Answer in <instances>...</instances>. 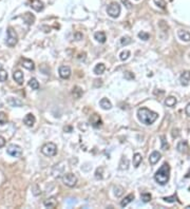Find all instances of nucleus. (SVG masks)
<instances>
[{
	"mask_svg": "<svg viewBox=\"0 0 190 209\" xmlns=\"http://www.w3.org/2000/svg\"><path fill=\"white\" fill-rule=\"evenodd\" d=\"M138 120L144 125H152V124L157 120L159 114L149 110L147 108H141L137 111Z\"/></svg>",
	"mask_w": 190,
	"mask_h": 209,
	"instance_id": "1",
	"label": "nucleus"
},
{
	"mask_svg": "<svg viewBox=\"0 0 190 209\" xmlns=\"http://www.w3.org/2000/svg\"><path fill=\"white\" fill-rule=\"evenodd\" d=\"M170 178V166L167 163H164L162 167L154 174V180L159 185H166Z\"/></svg>",
	"mask_w": 190,
	"mask_h": 209,
	"instance_id": "2",
	"label": "nucleus"
},
{
	"mask_svg": "<svg viewBox=\"0 0 190 209\" xmlns=\"http://www.w3.org/2000/svg\"><path fill=\"white\" fill-rule=\"evenodd\" d=\"M41 152L46 156H54L57 153V146L53 143H46L41 148Z\"/></svg>",
	"mask_w": 190,
	"mask_h": 209,
	"instance_id": "3",
	"label": "nucleus"
},
{
	"mask_svg": "<svg viewBox=\"0 0 190 209\" xmlns=\"http://www.w3.org/2000/svg\"><path fill=\"white\" fill-rule=\"evenodd\" d=\"M107 13L112 18H117L120 14V5L117 2L110 3L107 9Z\"/></svg>",
	"mask_w": 190,
	"mask_h": 209,
	"instance_id": "4",
	"label": "nucleus"
},
{
	"mask_svg": "<svg viewBox=\"0 0 190 209\" xmlns=\"http://www.w3.org/2000/svg\"><path fill=\"white\" fill-rule=\"evenodd\" d=\"M18 41V36L17 33L14 31L13 28L8 29V38H6V44L9 46H15Z\"/></svg>",
	"mask_w": 190,
	"mask_h": 209,
	"instance_id": "5",
	"label": "nucleus"
},
{
	"mask_svg": "<svg viewBox=\"0 0 190 209\" xmlns=\"http://www.w3.org/2000/svg\"><path fill=\"white\" fill-rule=\"evenodd\" d=\"M6 152H8L9 155H11L13 157H20L22 155V149L18 145H10L9 147H8Z\"/></svg>",
	"mask_w": 190,
	"mask_h": 209,
	"instance_id": "6",
	"label": "nucleus"
},
{
	"mask_svg": "<svg viewBox=\"0 0 190 209\" xmlns=\"http://www.w3.org/2000/svg\"><path fill=\"white\" fill-rule=\"evenodd\" d=\"M62 182L68 187H74L77 183V178L73 173H67L62 176Z\"/></svg>",
	"mask_w": 190,
	"mask_h": 209,
	"instance_id": "7",
	"label": "nucleus"
},
{
	"mask_svg": "<svg viewBox=\"0 0 190 209\" xmlns=\"http://www.w3.org/2000/svg\"><path fill=\"white\" fill-rule=\"evenodd\" d=\"M89 120L94 128H99V127L103 125V120H101V118L98 116L97 114H92V115L90 116Z\"/></svg>",
	"mask_w": 190,
	"mask_h": 209,
	"instance_id": "8",
	"label": "nucleus"
},
{
	"mask_svg": "<svg viewBox=\"0 0 190 209\" xmlns=\"http://www.w3.org/2000/svg\"><path fill=\"white\" fill-rule=\"evenodd\" d=\"M59 75H60V77L64 78V79L70 78V76H71L70 67H68V66H62V67L59 68Z\"/></svg>",
	"mask_w": 190,
	"mask_h": 209,
	"instance_id": "9",
	"label": "nucleus"
},
{
	"mask_svg": "<svg viewBox=\"0 0 190 209\" xmlns=\"http://www.w3.org/2000/svg\"><path fill=\"white\" fill-rule=\"evenodd\" d=\"M35 122H36V118H35V116H34L32 113L27 114L25 116V118H23V123H25V126L28 127H33Z\"/></svg>",
	"mask_w": 190,
	"mask_h": 209,
	"instance_id": "10",
	"label": "nucleus"
},
{
	"mask_svg": "<svg viewBox=\"0 0 190 209\" xmlns=\"http://www.w3.org/2000/svg\"><path fill=\"white\" fill-rule=\"evenodd\" d=\"M13 78H14V80H15L18 85H22L25 76H23V73H22L20 70H16L15 72L13 73Z\"/></svg>",
	"mask_w": 190,
	"mask_h": 209,
	"instance_id": "11",
	"label": "nucleus"
},
{
	"mask_svg": "<svg viewBox=\"0 0 190 209\" xmlns=\"http://www.w3.org/2000/svg\"><path fill=\"white\" fill-rule=\"evenodd\" d=\"M180 80L183 86H188L190 81V71H184L180 77Z\"/></svg>",
	"mask_w": 190,
	"mask_h": 209,
	"instance_id": "12",
	"label": "nucleus"
},
{
	"mask_svg": "<svg viewBox=\"0 0 190 209\" xmlns=\"http://www.w3.org/2000/svg\"><path fill=\"white\" fill-rule=\"evenodd\" d=\"M31 6L36 12H40L43 10V3L40 0H31Z\"/></svg>",
	"mask_w": 190,
	"mask_h": 209,
	"instance_id": "13",
	"label": "nucleus"
},
{
	"mask_svg": "<svg viewBox=\"0 0 190 209\" xmlns=\"http://www.w3.org/2000/svg\"><path fill=\"white\" fill-rule=\"evenodd\" d=\"M178 38L181 40H183V41H186V42L190 41V33L188 31L180 30V31L178 32Z\"/></svg>",
	"mask_w": 190,
	"mask_h": 209,
	"instance_id": "14",
	"label": "nucleus"
},
{
	"mask_svg": "<svg viewBox=\"0 0 190 209\" xmlns=\"http://www.w3.org/2000/svg\"><path fill=\"white\" fill-rule=\"evenodd\" d=\"M159 160H161V153L157 151H153L149 156V162H150L151 165H155Z\"/></svg>",
	"mask_w": 190,
	"mask_h": 209,
	"instance_id": "15",
	"label": "nucleus"
},
{
	"mask_svg": "<svg viewBox=\"0 0 190 209\" xmlns=\"http://www.w3.org/2000/svg\"><path fill=\"white\" fill-rule=\"evenodd\" d=\"M8 104L11 106V107H21L23 102L22 100H20L19 98H15V97H9L8 98Z\"/></svg>",
	"mask_w": 190,
	"mask_h": 209,
	"instance_id": "16",
	"label": "nucleus"
},
{
	"mask_svg": "<svg viewBox=\"0 0 190 209\" xmlns=\"http://www.w3.org/2000/svg\"><path fill=\"white\" fill-rule=\"evenodd\" d=\"M22 67L25 69H28L30 71H33L35 69V65H34V62L32 61L31 59H27V58H23L22 59Z\"/></svg>",
	"mask_w": 190,
	"mask_h": 209,
	"instance_id": "17",
	"label": "nucleus"
},
{
	"mask_svg": "<svg viewBox=\"0 0 190 209\" xmlns=\"http://www.w3.org/2000/svg\"><path fill=\"white\" fill-rule=\"evenodd\" d=\"M176 148H178V152H181V153H187L188 149H189L187 141H180V143L178 144V147H176Z\"/></svg>",
	"mask_w": 190,
	"mask_h": 209,
	"instance_id": "18",
	"label": "nucleus"
},
{
	"mask_svg": "<svg viewBox=\"0 0 190 209\" xmlns=\"http://www.w3.org/2000/svg\"><path fill=\"white\" fill-rule=\"evenodd\" d=\"M43 205L46 208H55L56 205H57V202H56L55 197H49L43 202Z\"/></svg>",
	"mask_w": 190,
	"mask_h": 209,
	"instance_id": "19",
	"label": "nucleus"
},
{
	"mask_svg": "<svg viewBox=\"0 0 190 209\" xmlns=\"http://www.w3.org/2000/svg\"><path fill=\"white\" fill-rule=\"evenodd\" d=\"M99 104H100V107L104 110H110L111 108H112V104H111V102L108 98H101L100 102H99Z\"/></svg>",
	"mask_w": 190,
	"mask_h": 209,
	"instance_id": "20",
	"label": "nucleus"
},
{
	"mask_svg": "<svg viewBox=\"0 0 190 209\" xmlns=\"http://www.w3.org/2000/svg\"><path fill=\"white\" fill-rule=\"evenodd\" d=\"M94 38L96 39V41H98L99 43H105L106 42V34L104 32H96L94 34Z\"/></svg>",
	"mask_w": 190,
	"mask_h": 209,
	"instance_id": "21",
	"label": "nucleus"
},
{
	"mask_svg": "<svg viewBox=\"0 0 190 209\" xmlns=\"http://www.w3.org/2000/svg\"><path fill=\"white\" fill-rule=\"evenodd\" d=\"M134 200V194L133 193H130V194H128L125 199H124L122 202H120V206L122 207H126L127 205H128L129 203H131L132 201Z\"/></svg>",
	"mask_w": 190,
	"mask_h": 209,
	"instance_id": "22",
	"label": "nucleus"
},
{
	"mask_svg": "<svg viewBox=\"0 0 190 209\" xmlns=\"http://www.w3.org/2000/svg\"><path fill=\"white\" fill-rule=\"evenodd\" d=\"M105 70H106V66L100 62V64H97V65L95 66V68L93 71H94V73L96 74V75H101V74L105 72Z\"/></svg>",
	"mask_w": 190,
	"mask_h": 209,
	"instance_id": "23",
	"label": "nucleus"
},
{
	"mask_svg": "<svg viewBox=\"0 0 190 209\" xmlns=\"http://www.w3.org/2000/svg\"><path fill=\"white\" fill-rule=\"evenodd\" d=\"M176 102H178V100H176V98L175 97H173V96H169V97H167L165 100V104L167 107H174L175 104H176Z\"/></svg>",
	"mask_w": 190,
	"mask_h": 209,
	"instance_id": "24",
	"label": "nucleus"
},
{
	"mask_svg": "<svg viewBox=\"0 0 190 209\" xmlns=\"http://www.w3.org/2000/svg\"><path fill=\"white\" fill-rule=\"evenodd\" d=\"M129 168V160L126 156H123L120 163V170H127Z\"/></svg>",
	"mask_w": 190,
	"mask_h": 209,
	"instance_id": "25",
	"label": "nucleus"
},
{
	"mask_svg": "<svg viewBox=\"0 0 190 209\" xmlns=\"http://www.w3.org/2000/svg\"><path fill=\"white\" fill-rule=\"evenodd\" d=\"M23 20H25L28 25H33L34 20H35V17L32 15L31 13H25V15H23Z\"/></svg>",
	"mask_w": 190,
	"mask_h": 209,
	"instance_id": "26",
	"label": "nucleus"
},
{
	"mask_svg": "<svg viewBox=\"0 0 190 209\" xmlns=\"http://www.w3.org/2000/svg\"><path fill=\"white\" fill-rule=\"evenodd\" d=\"M72 93H73V95H74V97L75 98H80L81 96H83V89L81 88H79V87H74V89H73V91H72Z\"/></svg>",
	"mask_w": 190,
	"mask_h": 209,
	"instance_id": "27",
	"label": "nucleus"
},
{
	"mask_svg": "<svg viewBox=\"0 0 190 209\" xmlns=\"http://www.w3.org/2000/svg\"><path fill=\"white\" fill-rule=\"evenodd\" d=\"M141 161H143V157L139 153H135L134 156H133V165H134L135 168H137L139 166V164L141 163Z\"/></svg>",
	"mask_w": 190,
	"mask_h": 209,
	"instance_id": "28",
	"label": "nucleus"
},
{
	"mask_svg": "<svg viewBox=\"0 0 190 209\" xmlns=\"http://www.w3.org/2000/svg\"><path fill=\"white\" fill-rule=\"evenodd\" d=\"M29 86L31 87L32 90H38L39 89V83L37 81L36 78H31L29 80Z\"/></svg>",
	"mask_w": 190,
	"mask_h": 209,
	"instance_id": "29",
	"label": "nucleus"
},
{
	"mask_svg": "<svg viewBox=\"0 0 190 209\" xmlns=\"http://www.w3.org/2000/svg\"><path fill=\"white\" fill-rule=\"evenodd\" d=\"M8 120H9L8 115H6L4 112H0V125H1V126L5 125V124L8 123Z\"/></svg>",
	"mask_w": 190,
	"mask_h": 209,
	"instance_id": "30",
	"label": "nucleus"
},
{
	"mask_svg": "<svg viewBox=\"0 0 190 209\" xmlns=\"http://www.w3.org/2000/svg\"><path fill=\"white\" fill-rule=\"evenodd\" d=\"M124 193V189L120 186H116V187H114V194H115V197H122Z\"/></svg>",
	"mask_w": 190,
	"mask_h": 209,
	"instance_id": "31",
	"label": "nucleus"
},
{
	"mask_svg": "<svg viewBox=\"0 0 190 209\" xmlns=\"http://www.w3.org/2000/svg\"><path fill=\"white\" fill-rule=\"evenodd\" d=\"M129 56H130V51L126 50V51H123V52L120 54V60L125 61V60H127V59L129 58Z\"/></svg>",
	"mask_w": 190,
	"mask_h": 209,
	"instance_id": "32",
	"label": "nucleus"
},
{
	"mask_svg": "<svg viewBox=\"0 0 190 209\" xmlns=\"http://www.w3.org/2000/svg\"><path fill=\"white\" fill-rule=\"evenodd\" d=\"M6 79H8V73H6V71L1 69L0 70V83H4Z\"/></svg>",
	"mask_w": 190,
	"mask_h": 209,
	"instance_id": "33",
	"label": "nucleus"
},
{
	"mask_svg": "<svg viewBox=\"0 0 190 209\" xmlns=\"http://www.w3.org/2000/svg\"><path fill=\"white\" fill-rule=\"evenodd\" d=\"M103 171H104L103 167H99V168L96 169V171H95V178H97V180H101L103 178Z\"/></svg>",
	"mask_w": 190,
	"mask_h": 209,
	"instance_id": "34",
	"label": "nucleus"
},
{
	"mask_svg": "<svg viewBox=\"0 0 190 209\" xmlns=\"http://www.w3.org/2000/svg\"><path fill=\"white\" fill-rule=\"evenodd\" d=\"M130 42H131V39H130L129 36H124L120 38V44H122V46H127V44H129Z\"/></svg>",
	"mask_w": 190,
	"mask_h": 209,
	"instance_id": "35",
	"label": "nucleus"
},
{
	"mask_svg": "<svg viewBox=\"0 0 190 209\" xmlns=\"http://www.w3.org/2000/svg\"><path fill=\"white\" fill-rule=\"evenodd\" d=\"M163 200L165 201V202H168V203H173V202H175V201L178 200V197H176V195H175V194H173L172 197H163Z\"/></svg>",
	"mask_w": 190,
	"mask_h": 209,
	"instance_id": "36",
	"label": "nucleus"
},
{
	"mask_svg": "<svg viewBox=\"0 0 190 209\" xmlns=\"http://www.w3.org/2000/svg\"><path fill=\"white\" fill-rule=\"evenodd\" d=\"M153 1H154V3H155L157 6H159V8H161V9H165L166 5H167V4H166L165 0H153Z\"/></svg>",
	"mask_w": 190,
	"mask_h": 209,
	"instance_id": "37",
	"label": "nucleus"
},
{
	"mask_svg": "<svg viewBox=\"0 0 190 209\" xmlns=\"http://www.w3.org/2000/svg\"><path fill=\"white\" fill-rule=\"evenodd\" d=\"M141 200H143V202L148 203V202L151 200V194L150 193H143L141 195Z\"/></svg>",
	"mask_w": 190,
	"mask_h": 209,
	"instance_id": "38",
	"label": "nucleus"
},
{
	"mask_svg": "<svg viewBox=\"0 0 190 209\" xmlns=\"http://www.w3.org/2000/svg\"><path fill=\"white\" fill-rule=\"evenodd\" d=\"M161 139H162V149L163 150H167V149L169 148V145H168V143L166 141L165 136L164 135L161 136Z\"/></svg>",
	"mask_w": 190,
	"mask_h": 209,
	"instance_id": "39",
	"label": "nucleus"
},
{
	"mask_svg": "<svg viewBox=\"0 0 190 209\" xmlns=\"http://www.w3.org/2000/svg\"><path fill=\"white\" fill-rule=\"evenodd\" d=\"M138 37H139L141 40H148L150 36H149V34H148V33L141 31V32H139V33H138Z\"/></svg>",
	"mask_w": 190,
	"mask_h": 209,
	"instance_id": "40",
	"label": "nucleus"
},
{
	"mask_svg": "<svg viewBox=\"0 0 190 209\" xmlns=\"http://www.w3.org/2000/svg\"><path fill=\"white\" fill-rule=\"evenodd\" d=\"M134 74L132 73V72H126L125 73V78H126L127 80H132L134 79Z\"/></svg>",
	"mask_w": 190,
	"mask_h": 209,
	"instance_id": "41",
	"label": "nucleus"
},
{
	"mask_svg": "<svg viewBox=\"0 0 190 209\" xmlns=\"http://www.w3.org/2000/svg\"><path fill=\"white\" fill-rule=\"evenodd\" d=\"M103 85V80L101 79H95L94 80V86L95 87H100Z\"/></svg>",
	"mask_w": 190,
	"mask_h": 209,
	"instance_id": "42",
	"label": "nucleus"
},
{
	"mask_svg": "<svg viewBox=\"0 0 190 209\" xmlns=\"http://www.w3.org/2000/svg\"><path fill=\"white\" fill-rule=\"evenodd\" d=\"M185 112H186V115H187V116H190V102L186 106V108H185Z\"/></svg>",
	"mask_w": 190,
	"mask_h": 209,
	"instance_id": "43",
	"label": "nucleus"
},
{
	"mask_svg": "<svg viewBox=\"0 0 190 209\" xmlns=\"http://www.w3.org/2000/svg\"><path fill=\"white\" fill-rule=\"evenodd\" d=\"M5 145V139L3 136H0V148H2Z\"/></svg>",
	"mask_w": 190,
	"mask_h": 209,
	"instance_id": "44",
	"label": "nucleus"
},
{
	"mask_svg": "<svg viewBox=\"0 0 190 209\" xmlns=\"http://www.w3.org/2000/svg\"><path fill=\"white\" fill-rule=\"evenodd\" d=\"M122 2H123L124 4H126V6L128 9H131V3L129 2L128 0H122Z\"/></svg>",
	"mask_w": 190,
	"mask_h": 209,
	"instance_id": "45",
	"label": "nucleus"
},
{
	"mask_svg": "<svg viewBox=\"0 0 190 209\" xmlns=\"http://www.w3.org/2000/svg\"><path fill=\"white\" fill-rule=\"evenodd\" d=\"M75 37H76V39H77V40H80V39H81V38H83V35L79 34V33H77V34H75Z\"/></svg>",
	"mask_w": 190,
	"mask_h": 209,
	"instance_id": "46",
	"label": "nucleus"
},
{
	"mask_svg": "<svg viewBox=\"0 0 190 209\" xmlns=\"http://www.w3.org/2000/svg\"><path fill=\"white\" fill-rule=\"evenodd\" d=\"M1 69H2V65H0V70H1Z\"/></svg>",
	"mask_w": 190,
	"mask_h": 209,
	"instance_id": "47",
	"label": "nucleus"
},
{
	"mask_svg": "<svg viewBox=\"0 0 190 209\" xmlns=\"http://www.w3.org/2000/svg\"><path fill=\"white\" fill-rule=\"evenodd\" d=\"M187 209H190V206H187Z\"/></svg>",
	"mask_w": 190,
	"mask_h": 209,
	"instance_id": "48",
	"label": "nucleus"
},
{
	"mask_svg": "<svg viewBox=\"0 0 190 209\" xmlns=\"http://www.w3.org/2000/svg\"><path fill=\"white\" fill-rule=\"evenodd\" d=\"M189 191H190V187H189Z\"/></svg>",
	"mask_w": 190,
	"mask_h": 209,
	"instance_id": "49",
	"label": "nucleus"
}]
</instances>
